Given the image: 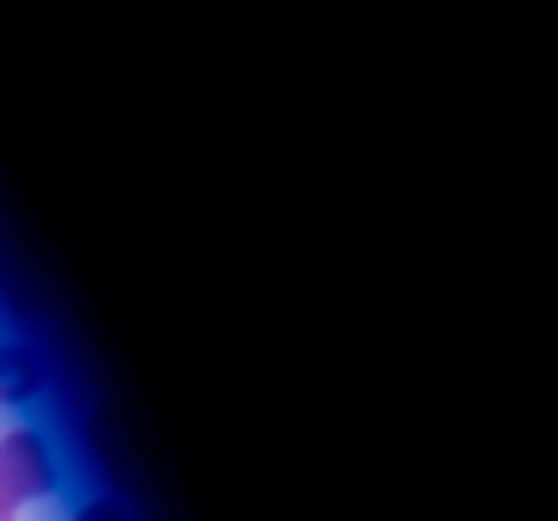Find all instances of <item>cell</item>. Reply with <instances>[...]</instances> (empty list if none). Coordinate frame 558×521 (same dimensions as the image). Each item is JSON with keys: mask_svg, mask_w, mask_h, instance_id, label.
<instances>
[{"mask_svg": "<svg viewBox=\"0 0 558 521\" xmlns=\"http://www.w3.org/2000/svg\"><path fill=\"white\" fill-rule=\"evenodd\" d=\"M0 521H13V516H0Z\"/></svg>", "mask_w": 558, "mask_h": 521, "instance_id": "4", "label": "cell"}, {"mask_svg": "<svg viewBox=\"0 0 558 521\" xmlns=\"http://www.w3.org/2000/svg\"><path fill=\"white\" fill-rule=\"evenodd\" d=\"M57 490V453L38 428H7L0 435V516L25 502H44Z\"/></svg>", "mask_w": 558, "mask_h": 521, "instance_id": "1", "label": "cell"}, {"mask_svg": "<svg viewBox=\"0 0 558 521\" xmlns=\"http://www.w3.org/2000/svg\"><path fill=\"white\" fill-rule=\"evenodd\" d=\"M69 521H137V516H131L119 497H106V490H100V497L75 502V516H69Z\"/></svg>", "mask_w": 558, "mask_h": 521, "instance_id": "3", "label": "cell"}, {"mask_svg": "<svg viewBox=\"0 0 558 521\" xmlns=\"http://www.w3.org/2000/svg\"><path fill=\"white\" fill-rule=\"evenodd\" d=\"M38 398H44L38 348H25V341H0V403L25 410V403H38Z\"/></svg>", "mask_w": 558, "mask_h": 521, "instance_id": "2", "label": "cell"}]
</instances>
